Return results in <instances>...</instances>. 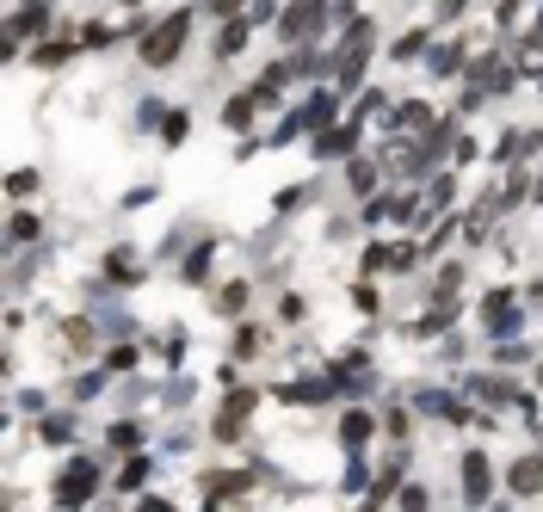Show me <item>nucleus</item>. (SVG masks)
I'll return each instance as SVG.
<instances>
[{
    "instance_id": "412c9836",
    "label": "nucleus",
    "mask_w": 543,
    "mask_h": 512,
    "mask_svg": "<svg viewBox=\"0 0 543 512\" xmlns=\"http://www.w3.org/2000/svg\"><path fill=\"white\" fill-rule=\"evenodd\" d=\"M210 7H216V13H235V7H241V0H210Z\"/></svg>"
},
{
    "instance_id": "20e7f679",
    "label": "nucleus",
    "mask_w": 543,
    "mask_h": 512,
    "mask_svg": "<svg viewBox=\"0 0 543 512\" xmlns=\"http://www.w3.org/2000/svg\"><path fill=\"white\" fill-rule=\"evenodd\" d=\"M93 482H99V469H93L87 457H81V463H68V469H62V482H56V500H62V506H81V500L93 494Z\"/></svg>"
},
{
    "instance_id": "423d86ee",
    "label": "nucleus",
    "mask_w": 543,
    "mask_h": 512,
    "mask_svg": "<svg viewBox=\"0 0 543 512\" xmlns=\"http://www.w3.org/2000/svg\"><path fill=\"white\" fill-rule=\"evenodd\" d=\"M513 494H543V457H519L513 463Z\"/></svg>"
},
{
    "instance_id": "39448f33",
    "label": "nucleus",
    "mask_w": 543,
    "mask_h": 512,
    "mask_svg": "<svg viewBox=\"0 0 543 512\" xmlns=\"http://www.w3.org/2000/svg\"><path fill=\"white\" fill-rule=\"evenodd\" d=\"M365 56H371V25H352V38H346V62H340V87H352V81H358Z\"/></svg>"
},
{
    "instance_id": "6ab92c4d",
    "label": "nucleus",
    "mask_w": 543,
    "mask_h": 512,
    "mask_svg": "<svg viewBox=\"0 0 543 512\" xmlns=\"http://www.w3.org/2000/svg\"><path fill=\"white\" fill-rule=\"evenodd\" d=\"M235 352H241V358H253V352H260V334H253V327H241V340H235Z\"/></svg>"
},
{
    "instance_id": "f257e3e1",
    "label": "nucleus",
    "mask_w": 543,
    "mask_h": 512,
    "mask_svg": "<svg viewBox=\"0 0 543 512\" xmlns=\"http://www.w3.org/2000/svg\"><path fill=\"white\" fill-rule=\"evenodd\" d=\"M186 38H192V13H173V19H161L149 38H142V62H155V68H167L179 50H186Z\"/></svg>"
},
{
    "instance_id": "dca6fc26",
    "label": "nucleus",
    "mask_w": 543,
    "mask_h": 512,
    "mask_svg": "<svg viewBox=\"0 0 543 512\" xmlns=\"http://www.w3.org/2000/svg\"><path fill=\"white\" fill-rule=\"evenodd\" d=\"M402 124H408V130H432V112H426V105H408Z\"/></svg>"
},
{
    "instance_id": "ddd939ff",
    "label": "nucleus",
    "mask_w": 543,
    "mask_h": 512,
    "mask_svg": "<svg viewBox=\"0 0 543 512\" xmlns=\"http://www.w3.org/2000/svg\"><path fill=\"white\" fill-rule=\"evenodd\" d=\"M519 68H543V31H537V38H525V50H519Z\"/></svg>"
},
{
    "instance_id": "9b49d317",
    "label": "nucleus",
    "mask_w": 543,
    "mask_h": 512,
    "mask_svg": "<svg viewBox=\"0 0 543 512\" xmlns=\"http://www.w3.org/2000/svg\"><path fill=\"white\" fill-rule=\"evenodd\" d=\"M371 438V414H346V445H365Z\"/></svg>"
},
{
    "instance_id": "f8f14e48",
    "label": "nucleus",
    "mask_w": 543,
    "mask_h": 512,
    "mask_svg": "<svg viewBox=\"0 0 543 512\" xmlns=\"http://www.w3.org/2000/svg\"><path fill=\"white\" fill-rule=\"evenodd\" d=\"M395 500H402V512H432V500H426V488H402V494H395Z\"/></svg>"
},
{
    "instance_id": "1a4fd4ad",
    "label": "nucleus",
    "mask_w": 543,
    "mask_h": 512,
    "mask_svg": "<svg viewBox=\"0 0 543 512\" xmlns=\"http://www.w3.org/2000/svg\"><path fill=\"white\" fill-rule=\"evenodd\" d=\"M284 401H303V408H309V401H328V383H291Z\"/></svg>"
},
{
    "instance_id": "0eeeda50",
    "label": "nucleus",
    "mask_w": 543,
    "mask_h": 512,
    "mask_svg": "<svg viewBox=\"0 0 543 512\" xmlns=\"http://www.w3.org/2000/svg\"><path fill=\"white\" fill-rule=\"evenodd\" d=\"M346 149H352V130H328V136L315 142V155H328V161H334V155H346Z\"/></svg>"
},
{
    "instance_id": "4be33fe9",
    "label": "nucleus",
    "mask_w": 543,
    "mask_h": 512,
    "mask_svg": "<svg viewBox=\"0 0 543 512\" xmlns=\"http://www.w3.org/2000/svg\"><path fill=\"white\" fill-rule=\"evenodd\" d=\"M142 512H167V506H161V500H149V506H142Z\"/></svg>"
},
{
    "instance_id": "f3484780",
    "label": "nucleus",
    "mask_w": 543,
    "mask_h": 512,
    "mask_svg": "<svg viewBox=\"0 0 543 512\" xmlns=\"http://www.w3.org/2000/svg\"><path fill=\"white\" fill-rule=\"evenodd\" d=\"M371 179H377L371 161H352V192H371Z\"/></svg>"
},
{
    "instance_id": "aec40b11",
    "label": "nucleus",
    "mask_w": 543,
    "mask_h": 512,
    "mask_svg": "<svg viewBox=\"0 0 543 512\" xmlns=\"http://www.w3.org/2000/svg\"><path fill=\"white\" fill-rule=\"evenodd\" d=\"M420 44H426V38H420V31H408V38H402V44H395L389 56H420Z\"/></svg>"
},
{
    "instance_id": "4468645a",
    "label": "nucleus",
    "mask_w": 543,
    "mask_h": 512,
    "mask_svg": "<svg viewBox=\"0 0 543 512\" xmlns=\"http://www.w3.org/2000/svg\"><path fill=\"white\" fill-rule=\"evenodd\" d=\"M488 321H494V327H513V303H506V290L488 303Z\"/></svg>"
},
{
    "instance_id": "2eb2a0df",
    "label": "nucleus",
    "mask_w": 543,
    "mask_h": 512,
    "mask_svg": "<svg viewBox=\"0 0 543 512\" xmlns=\"http://www.w3.org/2000/svg\"><path fill=\"white\" fill-rule=\"evenodd\" d=\"M223 118H229V130H247V118H253V99H235Z\"/></svg>"
},
{
    "instance_id": "f03ea898",
    "label": "nucleus",
    "mask_w": 543,
    "mask_h": 512,
    "mask_svg": "<svg viewBox=\"0 0 543 512\" xmlns=\"http://www.w3.org/2000/svg\"><path fill=\"white\" fill-rule=\"evenodd\" d=\"M321 19H328V0H297V7L278 13V38L284 44H309L321 31Z\"/></svg>"
},
{
    "instance_id": "7ed1b4c3",
    "label": "nucleus",
    "mask_w": 543,
    "mask_h": 512,
    "mask_svg": "<svg viewBox=\"0 0 543 512\" xmlns=\"http://www.w3.org/2000/svg\"><path fill=\"white\" fill-rule=\"evenodd\" d=\"M488 494H494V469H488L482 451H469L463 457V500L469 506H488Z\"/></svg>"
},
{
    "instance_id": "6e6552de",
    "label": "nucleus",
    "mask_w": 543,
    "mask_h": 512,
    "mask_svg": "<svg viewBox=\"0 0 543 512\" xmlns=\"http://www.w3.org/2000/svg\"><path fill=\"white\" fill-rule=\"evenodd\" d=\"M216 50H223V56H241V50H247V25H223V38H216Z\"/></svg>"
},
{
    "instance_id": "a211bd4d",
    "label": "nucleus",
    "mask_w": 543,
    "mask_h": 512,
    "mask_svg": "<svg viewBox=\"0 0 543 512\" xmlns=\"http://www.w3.org/2000/svg\"><path fill=\"white\" fill-rule=\"evenodd\" d=\"M457 62H463L457 50H439V56H432V68H439V75H457Z\"/></svg>"
},
{
    "instance_id": "9d476101",
    "label": "nucleus",
    "mask_w": 543,
    "mask_h": 512,
    "mask_svg": "<svg viewBox=\"0 0 543 512\" xmlns=\"http://www.w3.org/2000/svg\"><path fill=\"white\" fill-rule=\"evenodd\" d=\"M7 235H13V241H38V235H44V223H38V216H13Z\"/></svg>"
}]
</instances>
